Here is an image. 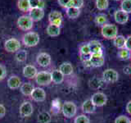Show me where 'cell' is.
<instances>
[{
	"mask_svg": "<svg viewBox=\"0 0 131 123\" xmlns=\"http://www.w3.org/2000/svg\"><path fill=\"white\" fill-rule=\"evenodd\" d=\"M40 40L39 35L35 31H28L24 34L21 38V42L26 47L32 48L39 44Z\"/></svg>",
	"mask_w": 131,
	"mask_h": 123,
	"instance_id": "obj_1",
	"label": "cell"
},
{
	"mask_svg": "<svg viewBox=\"0 0 131 123\" xmlns=\"http://www.w3.org/2000/svg\"><path fill=\"white\" fill-rule=\"evenodd\" d=\"M17 27L22 31H30L34 26V20H33L29 15L20 16L17 22H16Z\"/></svg>",
	"mask_w": 131,
	"mask_h": 123,
	"instance_id": "obj_2",
	"label": "cell"
},
{
	"mask_svg": "<svg viewBox=\"0 0 131 123\" xmlns=\"http://www.w3.org/2000/svg\"><path fill=\"white\" fill-rule=\"evenodd\" d=\"M101 33L105 39H114L118 35V27L113 24H106L102 26Z\"/></svg>",
	"mask_w": 131,
	"mask_h": 123,
	"instance_id": "obj_3",
	"label": "cell"
},
{
	"mask_svg": "<svg viewBox=\"0 0 131 123\" xmlns=\"http://www.w3.org/2000/svg\"><path fill=\"white\" fill-rule=\"evenodd\" d=\"M61 112L65 117L67 118H72L75 116L77 112L76 105L71 101L65 102L62 107H61Z\"/></svg>",
	"mask_w": 131,
	"mask_h": 123,
	"instance_id": "obj_4",
	"label": "cell"
},
{
	"mask_svg": "<svg viewBox=\"0 0 131 123\" xmlns=\"http://www.w3.org/2000/svg\"><path fill=\"white\" fill-rule=\"evenodd\" d=\"M35 80L36 83L40 86H48L52 82L51 77V72H48L46 71L38 72Z\"/></svg>",
	"mask_w": 131,
	"mask_h": 123,
	"instance_id": "obj_5",
	"label": "cell"
},
{
	"mask_svg": "<svg viewBox=\"0 0 131 123\" xmlns=\"http://www.w3.org/2000/svg\"><path fill=\"white\" fill-rule=\"evenodd\" d=\"M20 40L16 38H10L4 43V49L7 53H16L20 49Z\"/></svg>",
	"mask_w": 131,
	"mask_h": 123,
	"instance_id": "obj_6",
	"label": "cell"
},
{
	"mask_svg": "<svg viewBox=\"0 0 131 123\" xmlns=\"http://www.w3.org/2000/svg\"><path fill=\"white\" fill-rule=\"evenodd\" d=\"M34 112V107L30 101H25L20 104L19 108L20 116L22 117H30Z\"/></svg>",
	"mask_w": 131,
	"mask_h": 123,
	"instance_id": "obj_7",
	"label": "cell"
},
{
	"mask_svg": "<svg viewBox=\"0 0 131 123\" xmlns=\"http://www.w3.org/2000/svg\"><path fill=\"white\" fill-rule=\"evenodd\" d=\"M102 79L106 83H115L119 79V74L114 69H106L102 72Z\"/></svg>",
	"mask_w": 131,
	"mask_h": 123,
	"instance_id": "obj_8",
	"label": "cell"
},
{
	"mask_svg": "<svg viewBox=\"0 0 131 123\" xmlns=\"http://www.w3.org/2000/svg\"><path fill=\"white\" fill-rule=\"evenodd\" d=\"M51 56L48 53H39L36 57V63L41 67H47L51 64Z\"/></svg>",
	"mask_w": 131,
	"mask_h": 123,
	"instance_id": "obj_9",
	"label": "cell"
},
{
	"mask_svg": "<svg viewBox=\"0 0 131 123\" xmlns=\"http://www.w3.org/2000/svg\"><path fill=\"white\" fill-rule=\"evenodd\" d=\"M90 100L96 107H102L106 104L107 98L105 94L102 92H97L93 94Z\"/></svg>",
	"mask_w": 131,
	"mask_h": 123,
	"instance_id": "obj_10",
	"label": "cell"
},
{
	"mask_svg": "<svg viewBox=\"0 0 131 123\" xmlns=\"http://www.w3.org/2000/svg\"><path fill=\"white\" fill-rule=\"evenodd\" d=\"M89 63L91 67H100L102 66H103L105 63V58L103 57V52L91 54Z\"/></svg>",
	"mask_w": 131,
	"mask_h": 123,
	"instance_id": "obj_11",
	"label": "cell"
},
{
	"mask_svg": "<svg viewBox=\"0 0 131 123\" xmlns=\"http://www.w3.org/2000/svg\"><path fill=\"white\" fill-rule=\"evenodd\" d=\"M46 92L43 88L36 87L34 89L30 95V98L35 102H43L46 99Z\"/></svg>",
	"mask_w": 131,
	"mask_h": 123,
	"instance_id": "obj_12",
	"label": "cell"
},
{
	"mask_svg": "<svg viewBox=\"0 0 131 123\" xmlns=\"http://www.w3.org/2000/svg\"><path fill=\"white\" fill-rule=\"evenodd\" d=\"M22 74L24 77L32 80L36 77L37 74H38V70H37V68L34 65H26L23 68Z\"/></svg>",
	"mask_w": 131,
	"mask_h": 123,
	"instance_id": "obj_13",
	"label": "cell"
},
{
	"mask_svg": "<svg viewBox=\"0 0 131 123\" xmlns=\"http://www.w3.org/2000/svg\"><path fill=\"white\" fill-rule=\"evenodd\" d=\"M29 16L35 22H39L44 17V10L42 8H31L29 12Z\"/></svg>",
	"mask_w": 131,
	"mask_h": 123,
	"instance_id": "obj_14",
	"label": "cell"
},
{
	"mask_svg": "<svg viewBox=\"0 0 131 123\" xmlns=\"http://www.w3.org/2000/svg\"><path fill=\"white\" fill-rule=\"evenodd\" d=\"M116 22L121 25H125L129 20V14L122 10H117L114 14Z\"/></svg>",
	"mask_w": 131,
	"mask_h": 123,
	"instance_id": "obj_15",
	"label": "cell"
},
{
	"mask_svg": "<svg viewBox=\"0 0 131 123\" xmlns=\"http://www.w3.org/2000/svg\"><path fill=\"white\" fill-rule=\"evenodd\" d=\"M7 85L8 88L11 89H20V85H21V80L17 76H11L7 79Z\"/></svg>",
	"mask_w": 131,
	"mask_h": 123,
	"instance_id": "obj_16",
	"label": "cell"
},
{
	"mask_svg": "<svg viewBox=\"0 0 131 123\" xmlns=\"http://www.w3.org/2000/svg\"><path fill=\"white\" fill-rule=\"evenodd\" d=\"M35 87L34 86L32 83L30 82H25V83L21 84L20 87V90L21 94L25 96H30L31 95V94L33 92V90H34Z\"/></svg>",
	"mask_w": 131,
	"mask_h": 123,
	"instance_id": "obj_17",
	"label": "cell"
},
{
	"mask_svg": "<svg viewBox=\"0 0 131 123\" xmlns=\"http://www.w3.org/2000/svg\"><path fill=\"white\" fill-rule=\"evenodd\" d=\"M81 108H82V111H83L84 113L91 114V113H93L94 112H95L96 106L93 104L92 101L90 99H87L82 104Z\"/></svg>",
	"mask_w": 131,
	"mask_h": 123,
	"instance_id": "obj_18",
	"label": "cell"
},
{
	"mask_svg": "<svg viewBox=\"0 0 131 123\" xmlns=\"http://www.w3.org/2000/svg\"><path fill=\"white\" fill-rule=\"evenodd\" d=\"M89 48H90V52H91V54L93 53H102V45L98 40H92L90 42L88 43Z\"/></svg>",
	"mask_w": 131,
	"mask_h": 123,
	"instance_id": "obj_19",
	"label": "cell"
},
{
	"mask_svg": "<svg viewBox=\"0 0 131 123\" xmlns=\"http://www.w3.org/2000/svg\"><path fill=\"white\" fill-rule=\"evenodd\" d=\"M51 77H52V81L56 85L61 84L64 80V75L57 69L53 70L51 72Z\"/></svg>",
	"mask_w": 131,
	"mask_h": 123,
	"instance_id": "obj_20",
	"label": "cell"
},
{
	"mask_svg": "<svg viewBox=\"0 0 131 123\" xmlns=\"http://www.w3.org/2000/svg\"><path fill=\"white\" fill-rule=\"evenodd\" d=\"M46 33L50 37H57L61 33V27L54 26V25L49 24L46 28Z\"/></svg>",
	"mask_w": 131,
	"mask_h": 123,
	"instance_id": "obj_21",
	"label": "cell"
},
{
	"mask_svg": "<svg viewBox=\"0 0 131 123\" xmlns=\"http://www.w3.org/2000/svg\"><path fill=\"white\" fill-rule=\"evenodd\" d=\"M58 70L64 76H71L73 73V67L70 63H63L61 64Z\"/></svg>",
	"mask_w": 131,
	"mask_h": 123,
	"instance_id": "obj_22",
	"label": "cell"
},
{
	"mask_svg": "<svg viewBox=\"0 0 131 123\" xmlns=\"http://www.w3.org/2000/svg\"><path fill=\"white\" fill-rule=\"evenodd\" d=\"M66 13H67V16L69 18L75 19L77 17H79V16L80 14V9L76 8V7H70L67 8V10H66Z\"/></svg>",
	"mask_w": 131,
	"mask_h": 123,
	"instance_id": "obj_23",
	"label": "cell"
},
{
	"mask_svg": "<svg viewBox=\"0 0 131 123\" xmlns=\"http://www.w3.org/2000/svg\"><path fill=\"white\" fill-rule=\"evenodd\" d=\"M18 9L22 12H29L30 10V1L29 0H18L17 1Z\"/></svg>",
	"mask_w": 131,
	"mask_h": 123,
	"instance_id": "obj_24",
	"label": "cell"
},
{
	"mask_svg": "<svg viewBox=\"0 0 131 123\" xmlns=\"http://www.w3.org/2000/svg\"><path fill=\"white\" fill-rule=\"evenodd\" d=\"M126 39L123 35H117L116 38L113 39V44L117 48L121 49L125 47Z\"/></svg>",
	"mask_w": 131,
	"mask_h": 123,
	"instance_id": "obj_25",
	"label": "cell"
},
{
	"mask_svg": "<svg viewBox=\"0 0 131 123\" xmlns=\"http://www.w3.org/2000/svg\"><path fill=\"white\" fill-rule=\"evenodd\" d=\"M52 120L51 115L48 112H42L38 115L37 121L39 123H50Z\"/></svg>",
	"mask_w": 131,
	"mask_h": 123,
	"instance_id": "obj_26",
	"label": "cell"
},
{
	"mask_svg": "<svg viewBox=\"0 0 131 123\" xmlns=\"http://www.w3.org/2000/svg\"><path fill=\"white\" fill-rule=\"evenodd\" d=\"M15 59L17 63H25L27 59V52L25 49H21L16 52L15 55Z\"/></svg>",
	"mask_w": 131,
	"mask_h": 123,
	"instance_id": "obj_27",
	"label": "cell"
},
{
	"mask_svg": "<svg viewBox=\"0 0 131 123\" xmlns=\"http://www.w3.org/2000/svg\"><path fill=\"white\" fill-rule=\"evenodd\" d=\"M117 56L121 60H128L129 58H130V56H131L130 51H129L128 49H126L125 48H121L118 51Z\"/></svg>",
	"mask_w": 131,
	"mask_h": 123,
	"instance_id": "obj_28",
	"label": "cell"
},
{
	"mask_svg": "<svg viewBox=\"0 0 131 123\" xmlns=\"http://www.w3.org/2000/svg\"><path fill=\"white\" fill-rule=\"evenodd\" d=\"M30 1V6L31 8H42L44 9L45 2L43 0H29Z\"/></svg>",
	"mask_w": 131,
	"mask_h": 123,
	"instance_id": "obj_29",
	"label": "cell"
},
{
	"mask_svg": "<svg viewBox=\"0 0 131 123\" xmlns=\"http://www.w3.org/2000/svg\"><path fill=\"white\" fill-rule=\"evenodd\" d=\"M94 20H95V23L97 26H104L107 22V16L103 13L98 14L97 16H96Z\"/></svg>",
	"mask_w": 131,
	"mask_h": 123,
	"instance_id": "obj_30",
	"label": "cell"
},
{
	"mask_svg": "<svg viewBox=\"0 0 131 123\" xmlns=\"http://www.w3.org/2000/svg\"><path fill=\"white\" fill-rule=\"evenodd\" d=\"M109 6L108 0H96V7L98 10L103 11L107 9Z\"/></svg>",
	"mask_w": 131,
	"mask_h": 123,
	"instance_id": "obj_31",
	"label": "cell"
},
{
	"mask_svg": "<svg viewBox=\"0 0 131 123\" xmlns=\"http://www.w3.org/2000/svg\"><path fill=\"white\" fill-rule=\"evenodd\" d=\"M57 19H62V14L58 11H52L48 14V22L49 23L52 22V20H55Z\"/></svg>",
	"mask_w": 131,
	"mask_h": 123,
	"instance_id": "obj_32",
	"label": "cell"
},
{
	"mask_svg": "<svg viewBox=\"0 0 131 123\" xmlns=\"http://www.w3.org/2000/svg\"><path fill=\"white\" fill-rule=\"evenodd\" d=\"M121 10L126 13L131 12V0H123L121 3Z\"/></svg>",
	"mask_w": 131,
	"mask_h": 123,
	"instance_id": "obj_33",
	"label": "cell"
},
{
	"mask_svg": "<svg viewBox=\"0 0 131 123\" xmlns=\"http://www.w3.org/2000/svg\"><path fill=\"white\" fill-rule=\"evenodd\" d=\"M74 123H90V120L88 117L82 114V115H79V116H77L75 118Z\"/></svg>",
	"mask_w": 131,
	"mask_h": 123,
	"instance_id": "obj_34",
	"label": "cell"
},
{
	"mask_svg": "<svg viewBox=\"0 0 131 123\" xmlns=\"http://www.w3.org/2000/svg\"><path fill=\"white\" fill-rule=\"evenodd\" d=\"M80 54H91L90 48L88 44H82L80 47Z\"/></svg>",
	"mask_w": 131,
	"mask_h": 123,
	"instance_id": "obj_35",
	"label": "cell"
},
{
	"mask_svg": "<svg viewBox=\"0 0 131 123\" xmlns=\"http://www.w3.org/2000/svg\"><path fill=\"white\" fill-rule=\"evenodd\" d=\"M115 123H131V121L129 120V118L128 117L121 115V116H119L118 117L116 118Z\"/></svg>",
	"mask_w": 131,
	"mask_h": 123,
	"instance_id": "obj_36",
	"label": "cell"
},
{
	"mask_svg": "<svg viewBox=\"0 0 131 123\" xmlns=\"http://www.w3.org/2000/svg\"><path fill=\"white\" fill-rule=\"evenodd\" d=\"M83 5H84V0H71V7L80 9V8L83 7Z\"/></svg>",
	"mask_w": 131,
	"mask_h": 123,
	"instance_id": "obj_37",
	"label": "cell"
},
{
	"mask_svg": "<svg viewBox=\"0 0 131 123\" xmlns=\"http://www.w3.org/2000/svg\"><path fill=\"white\" fill-rule=\"evenodd\" d=\"M7 76V69L5 66L0 63V81L3 80Z\"/></svg>",
	"mask_w": 131,
	"mask_h": 123,
	"instance_id": "obj_38",
	"label": "cell"
},
{
	"mask_svg": "<svg viewBox=\"0 0 131 123\" xmlns=\"http://www.w3.org/2000/svg\"><path fill=\"white\" fill-rule=\"evenodd\" d=\"M57 2H58L59 5L61 7H62L67 9V8L71 7V0H57Z\"/></svg>",
	"mask_w": 131,
	"mask_h": 123,
	"instance_id": "obj_39",
	"label": "cell"
},
{
	"mask_svg": "<svg viewBox=\"0 0 131 123\" xmlns=\"http://www.w3.org/2000/svg\"><path fill=\"white\" fill-rule=\"evenodd\" d=\"M6 115V108L4 105L0 104V119L3 118Z\"/></svg>",
	"mask_w": 131,
	"mask_h": 123,
	"instance_id": "obj_40",
	"label": "cell"
},
{
	"mask_svg": "<svg viewBox=\"0 0 131 123\" xmlns=\"http://www.w3.org/2000/svg\"><path fill=\"white\" fill-rule=\"evenodd\" d=\"M126 49H128L129 51H131V35L129 36L128 38L126 39V42H125V47Z\"/></svg>",
	"mask_w": 131,
	"mask_h": 123,
	"instance_id": "obj_41",
	"label": "cell"
},
{
	"mask_svg": "<svg viewBox=\"0 0 131 123\" xmlns=\"http://www.w3.org/2000/svg\"><path fill=\"white\" fill-rule=\"evenodd\" d=\"M49 24H52V25H54V26L61 27V24H62V19H57L55 20H52V22H50Z\"/></svg>",
	"mask_w": 131,
	"mask_h": 123,
	"instance_id": "obj_42",
	"label": "cell"
},
{
	"mask_svg": "<svg viewBox=\"0 0 131 123\" xmlns=\"http://www.w3.org/2000/svg\"><path fill=\"white\" fill-rule=\"evenodd\" d=\"M126 111L129 114L131 115V100L128 102V104H126Z\"/></svg>",
	"mask_w": 131,
	"mask_h": 123,
	"instance_id": "obj_43",
	"label": "cell"
},
{
	"mask_svg": "<svg viewBox=\"0 0 131 123\" xmlns=\"http://www.w3.org/2000/svg\"><path fill=\"white\" fill-rule=\"evenodd\" d=\"M115 1H120V0H115Z\"/></svg>",
	"mask_w": 131,
	"mask_h": 123,
	"instance_id": "obj_44",
	"label": "cell"
},
{
	"mask_svg": "<svg viewBox=\"0 0 131 123\" xmlns=\"http://www.w3.org/2000/svg\"><path fill=\"white\" fill-rule=\"evenodd\" d=\"M130 58H131V56H130Z\"/></svg>",
	"mask_w": 131,
	"mask_h": 123,
	"instance_id": "obj_45",
	"label": "cell"
}]
</instances>
